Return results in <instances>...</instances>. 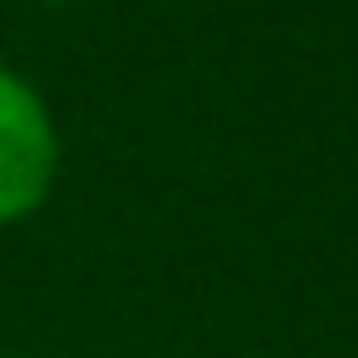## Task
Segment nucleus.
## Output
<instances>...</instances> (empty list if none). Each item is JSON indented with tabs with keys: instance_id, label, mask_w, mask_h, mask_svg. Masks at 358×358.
Wrapping results in <instances>:
<instances>
[{
	"instance_id": "obj_1",
	"label": "nucleus",
	"mask_w": 358,
	"mask_h": 358,
	"mask_svg": "<svg viewBox=\"0 0 358 358\" xmlns=\"http://www.w3.org/2000/svg\"><path fill=\"white\" fill-rule=\"evenodd\" d=\"M56 179V129L45 101L0 67V224L34 213Z\"/></svg>"
}]
</instances>
